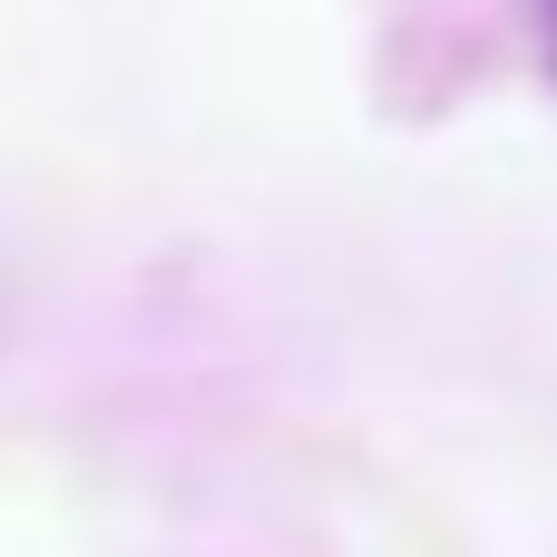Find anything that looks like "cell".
<instances>
[{"instance_id":"1","label":"cell","mask_w":557,"mask_h":557,"mask_svg":"<svg viewBox=\"0 0 557 557\" xmlns=\"http://www.w3.org/2000/svg\"><path fill=\"white\" fill-rule=\"evenodd\" d=\"M539 20H548V59H557V0H539Z\"/></svg>"}]
</instances>
